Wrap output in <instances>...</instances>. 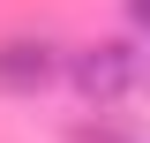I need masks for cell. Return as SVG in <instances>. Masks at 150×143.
<instances>
[{"instance_id":"cell-3","label":"cell","mask_w":150,"mask_h":143,"mask_svg":"<svg viewBox=\"0 0 150 143\" xmlns=\"http://www.w3.org/2000/svg\"><path fill=\"white\" fill-rule=\"evenodd\" d=\"M128 15H135V23H143V30H150V0H128Z\"/></svg>"},{"instance_id":"cell-1","label":"cell","mask_w":150,"mask_h":143,"mask_svg":"<svg viewBox=\"0 0 150 143\" xmlns=\"http://www.w3.org/2000/svg\"><path fill=\"white\" fill-rule=\"evenodd\" d=\"M68 83L98 113H135L150 106V53L135 38H90L83 53H68Z\"/></svg>"},{"instance_id":"cell-2","label":"cell","mask_w":150,"mask_h":143,"mask_svg":"<svg viewBox=\"0 0 150 143\" xmlns=\"http://www.w3.org/2000/svg\"><path fill=\"white\" fill-rule=\"evenodd\" d=\"M53 75H60V53L45 38H0V90L30 98V90H45Z\"/></svg>"}]
</instances>
